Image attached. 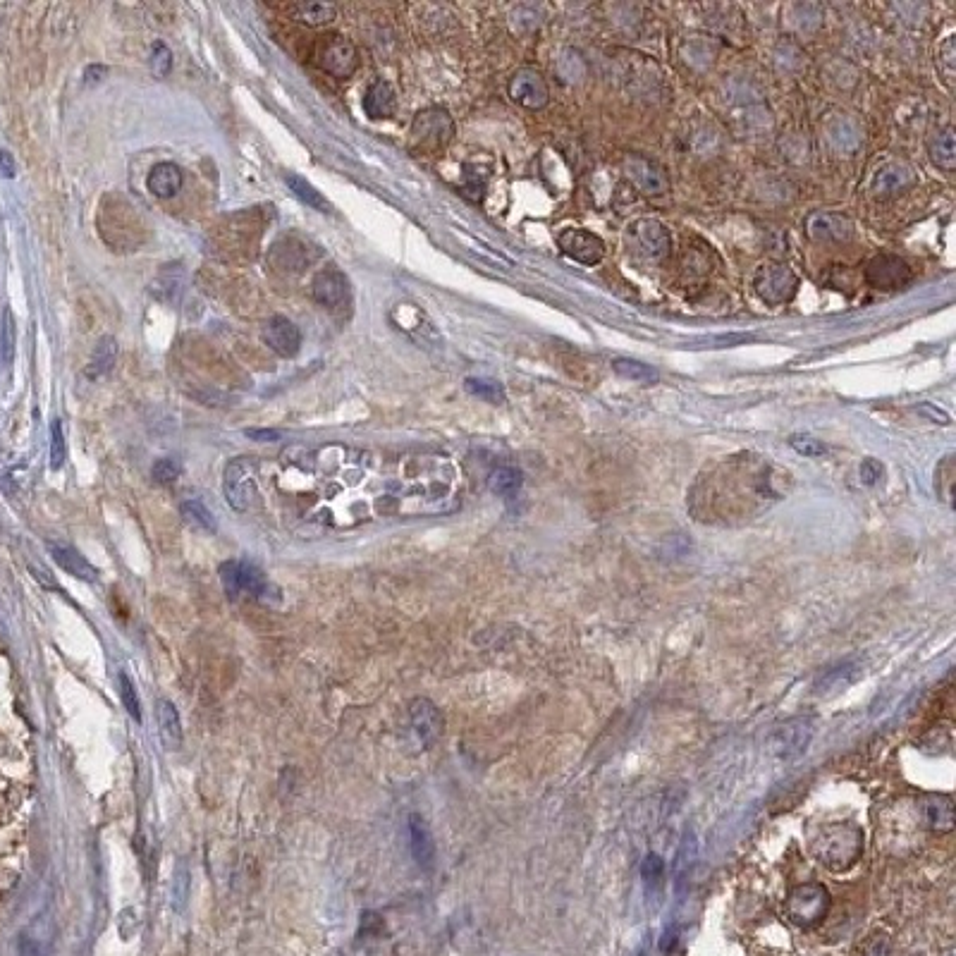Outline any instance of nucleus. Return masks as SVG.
Listing matches in <instances>:
<instances>
[{
    "mask_svg": "<svg viewBox=\"0 0 956 956\" xmlns=\"http://www.w3.org/2000/svg\"><path fill=\"white\" fill-rule=\"evenodd\" d=\"M830 904V892L823 885L808 882V885H799L789 892L784 911H787L789 921L799 925V928H815V925L825 921Z\"/></svg>",
    "mask_w": 956,
    "mask_h": 956,
    "instance_id": "nucleus-3",
    "label": "nucleus"
},
{
    "mask_svg": "<svg viewBox=\"0 0 956 956\" xmlns=\"http://www.w3.org/2000/svg\"><path fill=\"white\" fill-rule=\"evenodd\" d=\"M12 357H15V318H12V311L5 309L3 311V361L10 364Z\"/></svg>",
    "mask_w": 956,
    "mask_h": 956,
    "instance_id": "nucleus-39",
    "label": "nucleus"
},
{
    "mask_svg": "<svg viewBox=\"0 0 956 956\" xmlns=\"http://www.w3.org/2000/svg\"><path fill=\"white\" fill-rule=\"evenodd\" d=\"M120 694H122V706H125L127 713H130L134 720H142V703H139L137 691H134L132 679L127 674H120Z\"/></svg>",
    "mask_w": 956,
    "mask_h": 956,
    "instance_id": "nucleus-35",
    "label": "nucleus"
},
{
    "mask_svg": "<svg viewBox=\"0 0 956 956\" xmlns=\"http://www.w3.org/2000/svg\"><path fill=\"white\" fill-rule=\"evenodd\" d=\"M220 579H223L225 591H228L232 600H261L268 596V591H273V586L268 584L261 569L244 560H228L225 565H220Z\"/></svg>",
    "mask_w": 956,
    "mask_h": 956,
    "instance_id": "nucleus-4",
    "label": "nucleus"
},
{
    "mask_svg": "<svg viewBox=\"0 0 956 956\" xmlns=\"http://www.w3.org/2000/svg\"><path fill=\"white\" fill-rule=\"evenodd\" d=\"M789 445H792L799 455H806V457L825 455V445L820 443V440L811 438V435H792V438H789Z\"/></svg>",
    "mask_w": 956,
    "mask_h": 956,
    "instance_id": "nucleus-38",
    "label": "nucleus"
},
{
    "mask_svg": "<svg viewBox=\"0 0 956 956\" xmlns=\"http://www.w3.org/2000/svg\"><path fill=\"white\" fill-rule=\"evenodd\" d=\"M115 359H118V342H115L113 335H103L101 340L96 342L94 354H91V361L87 366V376L91 381H98L106 373L113 371Z\"/></svg>",
    "mask_w": 956,
    "mask_h": 956,
    "instance_id": "nucleus-25",
    "label": "nucleus"
},
{
    "mask_svg": "<svg viewBox=\"0 0 956 956\" xmlns=\"http://www.w3.org/2000/svg\"><path fill=\"white\" fill-rule=\"evenodd\" d=\"M452 132H455V125H452L450 115L438 108L419 113V118L414 120V127H412L414 139L419 142V146H426V149H438V146H445L452 139Z\"/></svg>",
    "mask_w": 956,
    "mask_h": 956,
    "instance_id": "nucleus-11",
    "label": "nucleus"
},
{
    "mask_svg": "<svg viewBox=\"0 0 956 956\" xmlns=\"http://www.w3.org/2000/svg\"><path fill=\"white\" fill-rule=\"evenodd\" d=\"M364 110L369 118H390L395 113V89L385 79H378L364 96Z\"/></svg>",
    "mask_w": 956,
    "mask_h": 956,
    "instance_id": "nucleus-23",
    "label": "nucleus"
},
{
    "mask_svg": "<svg viewBox=\"0 0 956 956\" xmlns=\"http://www.w3.org/2000/svg\"><path fill=\"white\" fill-rule=\"evenodd\" d=\"M48 550H51L53 560L58 562V565L63 567L67 574H72V576H75V579H79V581H87V584H94V581L98 579L96 567L91 565V562L87 560V557H84V555H79L75 548H70V545H63V543H51V545H48Z\"/></svg>",
    "mask_w": 956,
    "mask_h": 956,
    "instance_id": "nucleus-18",
    "label": "nucleus"
},
{
    "mask_svg": "<svg viewBox=\"0 0 956 956\" xmlns=\"http://www.w3.org/2000/svg\"><path fill=\"white\" fill-rule=\"evenodd\" d=\"M20 956H46V954H44V949L36 945L34 940H29V937H22V940H20Z\"/></svg>",
    "mask_w": 956,
    "mask_h": 956,
    "instance_id": "nucleus-45",
    "label": "nucleus"
},
{
    "mask_svg": "<svg viewBox=\"0 0 956 956\" xmlns=\"http://www.w3.org/2000/svg\"><path fill=\"white\" fill-rule=\"evenodd\" d=\"M285 182H287V187H290V192L297 196L299 201H304L306 206L316 208V211H321V213H333V206H330V201L326 199V196L318 192L316 187H311L309 182L304 180V177L287 175Z\"/></svg>",
    "mask_w": 956,
    "mask_h": 956,
    "instance_id": "nucleus-26",
    "label": "nucleus"
},
{
    "mask_svg": "<svg viewBox=\"0 0 956 956\" xmlns=\"http://www.w3.org/2000/svg\"><path fill=\"white\" fill-rule=\"evenodd\" d=\"M806 230L815 242H847L854 235L851 220L835 216V213H815V216L808 218Z\"/></svg>",
    "mask_w": 956,
    "mask_h": 956,
    "instance_id": "nucleus-16",
    "label": "nucleus"
},
{
    "mask_svg": "<svg viewBox=\"0 0 956 956\" xmlns=\"http://www.w3.org/2000/svg\"><path fill=\"white\" fill-rule=\"evenodd\" d=\"M866 280L878 290H899L911 280V268L899 256H875L866 268Z\"/></svg>",
    "mask_w": 956,
    "mask_h": 956,
    "instance_id": "nucleus-12",
    "label": "nucleus"
},
{
    "mask_svg": "<svg viewBox=\"0 0 956 956\" xmlns=\"http://www.w3.org/2000/svg\"><path fill=\"white\" fill-rule=\"evenodd\" d=\"M223 488H225V498H228L230 507L235 512H247L251 507V500H254V464L249 459L237 457L225 467L223 474Z\"/></svg>",
    "mask_w": 956,
    "mask_h": 956,
    "instance_id": "nucleus-6",
    "label": "nucleus"
},
{
    "mask_svg": "<svg viewBox=\"0 0 956 956\" xmlns=\"http://www.w3.org/2000/svg\"><path fill=\"white\" fill-rule=\"evenodd\" d=\"M182 517H185L189 524H194L196 529H201V531L213 533L218 529L213 512L208 510L204 502H199V500H187L185 505H182Z\"/></svg>",
    "mask_w": 956,
    "mask_h": 956,
    "instance_id": "nucleus-30",
    "label": "nucleus"
},
{
    "mask_svg": "<svg viewBox=\"0 0 956 956\" xmlns=\"http://www.w3.org/2000/svg\"><path fill=\"white\" fill-rule=\"evenodd\" d=\"M510 96L519 106L538 110L548 103V84L538 72L524 70L510 82Z\"/></svg>",
    "mask_w": 956,
    "mask_h": 956,
    "instance_id": "nucleus-15",
    "label": "nucleus"
},
{
    "mask_svg": "<svg viewBox=\"0 0 956 956\" xmlns=\"http://www.w3.org/2000/svg\"><path fill=\"white\" fill-rule=\"evenodd\" d=\"M522 471L514 467H498L490 474L488 486L495 495H502V498H510V495L517 493L522 488Z\"/></svg>",
    "mask_w": 956,
    "mask_h": 956,
    "instance_id": "nucleus-29",
    "label": "nucleus"
},
{
    "mask_svg": "<svg viewBox=\"0 0 956 956\" xmlns=\"http://www.w3.org/2000/svg\"><path fill=\"white\" fill-rule=\"evenodd\" d=\"M629 235L631 239H634V244L639 247L641 254H646L648 259L660 261L670 254V247H672L670 232H667L665 225L658 223V220L653 218L636 220V223L629 225Z\"/></svg>",
    "mask_w": 956,
    "mask_h": 956,
    "instance_id": "nucleus-10",
    "label": "nucleus"
},
{
    "mask_svg": "<svg viewBox=\"0 0 956 956\" xmlns=\"http://www.w3.org/2000/svg\"><path fill=\"white\" fill-rule=\"evenodd\" d=\"M180 471H182V467H180V462H177V459L163 457V459H158L156 464H153L151 476L156 483H173V481H177V478H180Z\"/></svg>",
    "mask_w": 956,
    "mask_h": 956,
    "instance_id": "nucleus-36",
    "label": "nucleus"
},
{
    "mask_svg": "<svg viewBox=\"0 0 956 956\" xmlns=\"http://www.w3.org/2000/svg\"><path fill=\"white\" fill-rule=\"evenodd\" d=\"M337 15V8L330 3H299L294 5L292 17L297 22L309 24V27H321V24L333 22Z\"/></svg>",
    "mask_w": 956,
    "mask_h": 956,
    "instance_id": "nucleus-27",
    "label": "nucleus"
},
{
    "mask_svg": "<svg viewBox=\"0 0 956 956\" xmlns=\"http://www.w3.org/2000/svg\"><path fill=\"white\" fill-rule=\"evenodd\" d=\"M641 875H643V880L648 882V885H658L660 880H663V875H665V861L660 859V856H655V854H648L646 859H643V866H641Z\"/></svg>",
    "mask_w": 956,
    "mask_h": 956,
    "instance_id": "nucleus-40",
    "label": "nucleus"
},
{
    "mask_svg": "<svg viewBox=\"0 0 956 956\" xmlns=\"http://www.w3.org/2000/svg\"><path fill=\"white\" fill-rule=\"evenodd\" d=\"M909 185H913V175L909 168H904V165H890V168L880 170L878 180H875V189H878V194L902 192V189Z\"/></svg>",
    "mask_w": 956,
    "mask_h": 956,
    "instance_id": "nucleus-28",
    "label": "nucleus"
},
{
    "mask_svg": "<svg viewBox=\"0 0 956 956\" xmlns=\"http://www.w3.org/2000/svg\"><path fill=\"white\" fill-rule=\"evenodd\" d=\"M925 820L930 830L952 832L954 827V801L945 794H933L925 799Z\"/></svg>",
    "mask_w": 956,
    "mask_h": 956,
    "instance_id": "nucleus-24",
    "label": "nucleus"
},
{
    "mask_svg": "<svg viewBox=\"0 0 956 956\" xmlns=\"http://www.w3.org/2000/svg\"><path fill=\"white\" fill-rule=\"evenodd\" d=\"M796 285H799V280H796L792 268L780 266V263L758 268L756 278H753V287H756L758 297L770 306H780L784 302H789V299L794 297Z\"/></svg>",
    "mask_w": 956,
    "mask_h": 956,
    "instance_id": "nucleus-5",
    "label": "nucleus"
},
{
    "mask_svg": "<svg viewBox=\"0 0 956 956\" xmlns=\"http://www.w3.org/2000/svg\"><path fill=\"white\" fill-rule=\"evenodd\" d=\"M149 192L158 199H173V196L182 189V170L175 163H158L153 165L149 180Z\"/></svg>",
    "mask_w": 956,
    "mask_h": 956,
    "instance_id": "nucleus-20",
    "label": "nucleus"
},
{
    "mask_svg": "<svg viewBox=\"0 0 956 956\" xmlns=\"http://www.w3.org/2000/svg\"><path fill=\"white\" fill-rule=\"evenodd\" d=\"M930 156H933V161L940 165L942 170L952 173V170H954V134H952V130H945V132L937 134L933 146H930Z\"/></svg>",
    "mask_w": 956,
    "mask_h": 956,
    "instance_id": "nucleus-31",
    "label": "nucleus"
},
{
    "mask_svg": "<svg viewBox=\"0 0 956 956\" xmlns=\"http://www.w3.org/2000/svg\"><path fill=\"white\" fill-rule=\"evenodd\" d=\"M149 65H151L153 77H158V79L168 77L170 70H173V51H170L168 46L158 41V44L153 46V51H151Z\"/></svg>",
    "mask_w": 956,
    "mask_h": 956,
    "instance_id": "nucleus-34",
    "label": "nucleus"
},
{
    "mask_svg": "<svg viewBox=\"0 0 956 956\" xmlns=\"http://www.w3.org/2000/svg\"><path fill=\"white\" fill-rule=\"evenodd\" d=\"M464 388H467L474 397H481V400H486V402L498 404V402L505 400L502 385L495 383V381H486V378H467Z\"/></svg>",
    "mask_w": 956,
    "mask_h": 956,
    "instance_id": "nucleus-33",
    "label": "nucleus"
},
{
    "mask_svg": "<svg viewBox=\"0 0 956 956\" xmlns=\"http://www.w3.org/2000/svg\"><path fill=\"white\" fill-rule=\"evenodd\" d=\"M65 464V435L58 419L51 424V469L58 471Z\"/></svg>",
    "mask_w": 956,
    "mask_h": 956,
    "instance_id": "nucleus-37",
    "label": "nucleus"
},
{
    "mask_svg": "<svg viewBox=\"0 0 956 956\" xmlns=\"http://www.w3.org/2000/svg\"><path fill=\"white\" fill-rule=\"evenodd\" d=\"M615 371L624 378H631L636 383H655L658 381V371L651 369V366L641 364V361H631V359H615L612 361Z\"/></svg>",
    "mask_w": 956,
    "mask_h": 956,
    "instance_id": "nucleus-32",
    "label": "nucleus"
},
{
    "mask_svg": "<svg viewBox=\"0 0 956 956\" xmlns=\"http://www.w3.org/2000/svg\"><path fill=\"white\" fill-rule=\"evenodd\" d=\"M409 842H412V856L421 870H431L435 863V842L431 827L419 813L409 815Z\"/></svg>",
    "mask_w": 956,
    "mask_h": 956,
    "instance_id": "nucleus-17",
    "label": "nucleus"
},
{
    "mask_svg": "<svg viewBox=\"0 0 956 956\" xmlns=\"http://www.w3.org/2000/svg\"><path fill=\"white\" fill-rule=\"evenodd\" d=\"M777 500L775 476L768 462H753V459H737L717 467L706 481L698 483L694 490L696 514L701 519H749L763 505Z\"/></svg>",
    "mask_w": 956,
    "mask_h": 956,
    "instance_id": "nucleus-1",
    "label": "nucleus"
},
{
    "mask_svg": "<svg viewBox=\"0 0 956 956\" xmlns=\"http://www.w3.org/2000/svg\"><path fill=\"white\" fill-rule=\"evenodd\" d=\"M357 65H359V55L352 41L335 36V39H330L326 48H323L321 67L326 72H330L333 77H349L354 70H357Z\"/></svg>",
    "mask_w": 956,
    "mask_h": 956,
    "instance_id": "nucleus-14",
    "label": "nucleus"
},
{
    "mask_svg": "<svg viewBox=\"0 0 956 956\" xmlns=\"http://www.w3.org/2000/svg\"><path fill=\"white\" fill-rule=\"evenodd\" d=\"M106 75H108V70L103 65H89L87 72H84V82L96 84V82H101V79Z\"/></svg>",
    "mask_w": 956,
    "mask_h": 956,
    "instance_id": "nucleus-44",
    "label": "nucleus"
},
{
    "mask_svg": "<svg viewBox=\"0 0 956 956\" xmlns=\"http://www.w3.org/2000/svg\"><path fill=\"white\" fill-rule=\"evenodd\" d=\"M187 868H177L175 875V909L182 911V904L187 902Z\"/></svg>",
    "mask_w": 956,
    "mask_h": 956,
    "instance_id": "nucleus-41",
    "label": "nucleus"
},
{
    "mask_svg": "<svg viewBox=\"0 0 956 956\" xmlns=\"http://www.w3.org/2000/svg\"><path fill=\"white\" fill-rule=\"evenodd\" d=\"M409 727H412L416 744L424 751L431 749V746L438 744V739L443 737V713H440V708L428 701V698H416L412 706H409Z\"/></svg>",
    "mask_w": 956,
    "mask_h": 956,
    "instance_id": "nucleus-7",
    "label": "nucleus"
},
{
    "mask_svg": "<svg viewBox=\"0 0 956 956\" xmlns=\"http://www.w3.org/2000/svg\"><path fill=\"white\" fill-rule=\"evenodd\" d=\"M880 476H882V467L878 462H875V459H866V462L861 464L863 483H868V486H875V483L880 481Z\"/></svg>",
    "mask_w": 956,
    "mask_h": 956,
    "instance_id": "nucleus-42",
    "label": "nucleus"
},
{
    "mask_svg": "<svg viewBox=\"0 0 956 956\" xmlns=\"http://www.w3.org/2000/svg\"><path fill=\"white\" fill-rule=\"evenodd\" d=\"M629 177L639 185L643 194H665L667 189V180L663 175V170L658 165L646 161V158H631L629 161Z\"/></svg>",
    "mask_w": 956,
    "mask_h": 956,
    "instance_id": "nucleus-21",
    "label": "nucleus"
},
{
    "mask_svg": "<svg viewBox=\"0 0 956 956\" xmlns=\"http://www.w3.org/2000/svg\"><path fill=\"white\" fill-rule=\"evenodd\" d=\"M244 435L251 440H259V443H275V440H280V431H273V428H247Z\"/></svg>",
    "mask_w": 956,
    "mask_h": 956,
    "instance_id": "nucleus-43",
    "label": "nucleus"
},
{
    "mask_svg": "<svg viewBox=\"0 0 956 956\" xmlns=\"http://www.w3.org/2000/svg\"><path fill=\"white\" fill-rule=\"evenodd\" d=\"M156 715H158V729H161V739L165 749L177 751L182 746V737H185V732H182L180 713H177L173 703L161 698V701L156 703Z\"/></svg>",
    "mask_w": 956,
    "mask_h": 956,
    "instance_id": "nucleus-22",
    "label": "nucleus"
},
{
    "mask_svg": "<svg viewBox=\"0 0 956 956\" xmlns=\"http://www.w3.org/2000/svg\"><path fill=\"white\" fill-rule=\"evenodd\" d=\"M314 297L323 306H330V309L345 304L347 297H349V287H347L345 275L337 273V271L318 273L316 280H314Z\"/></svg>",
    "mask_w": 956,
    "mask_h": 956,
    "instance_id": "nucleus-19",
    "label": "nucleus"
},
{
    "mask_svg": "<svg viewBox=\"0 0 956 956\" xmlns=\"http://www.w3.org/2000/svg\"><path fill=\"white\" fill-rule=\"evenodd\" d=\"M263 340H266V345L271 347L275 354H280V357H294V354L299 352V347H302L299 328L285 316H273L271 321L263 326Z\"/></svg>",
    "mask_w": 956,
    "mask_h": 956,
    "instance_id": "nucleus-13",
    "label": "nucleus"
},
{
    "mask_svg": "<svg viewBox=\"0 0 956 956\" xmlns=\"http://www.w3.org/2000/svg\"><path fill=\"white\" fill-rule=\"evenodd\" d=\"M0 173L5 177H15V161L5 149H0Z\"/></svg>",
    "mask_w": 956,
    "mask_h": 956,
    "instance_id": "nucleus-46",
    "label": "nucleus"
},
{
    "mask_svg": "<svg viewBox=\"0 0 956 956\" xmlns=\"http://www.w3.org/2000/svg\"><path fill=\"white\" fill-rule=\"evenodd\" d=\"M863 851V835L854 825H832L820 835L818 856L830 870H847L856 866Z\"/></svg>",
    "mask_w": 956,
    "mask_h": 956,
    "instance_id": "nucleus-2",
    "label": "nucleus"
},
{
    "mask_svg": "<svg viewBox=\"0 0 956 956\" xmlns=\"http://www.w3.org/2000/svg\"><path fill=\"white\" fill-rule=\"evenodd\" d=\"M557 247L565 251L569 259L584 263V266H596L605 256L603 239L581 228L562 230L557 235Z\"/></svg>",
    "mask_w": 956,
    "mask_h": 956,
    "instance_id": "nucleus-8",
    "label": "nucleus"
},
{
    "mask_svg": "<svg viewBox=\"0 0 956 956\" xmlns=\"http://www.w3.org/2000/svg\"><path fill=\"white\" fill-rule=\"evenodd\" d=\"M811 737H813V720H808V717H794V720H787L784 725H780L775 732H772L770 744H772V751H775L780 758H794L806 751Z\"/></svg>",
    "mask_w": 956,
    "mask_h": 956,
    "instance_id": "nucleus-9",
    "label": "nucleus"
}]
</instances>
